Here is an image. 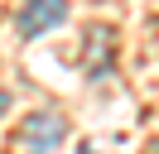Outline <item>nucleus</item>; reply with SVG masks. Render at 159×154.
<instances>
[{
	"label": "nucleus",
	"mask_w": 159,
	"mask_h": 154,
	"mask_svg": "<svg viewBox=\"0 0 159 154\" xmlns=\"http://www.w3.org/2000/svg\"><path fill=\"white\" fill-rule=\"evenodd\" d=\"M63 140H68V120L58 111H34L15 130V154H58Z\"/></svg>",
	"instance_id": "nucleus-1"
},
{
	"label": "nucleus",
	"mask_w": 159,
	"mask_h": 154,
	"mask_svg": "<svg viewBox=\"0 0 159 154\" xmlns=\"http://www.w3.org/2000/svg\"><path fill=\"white\" fill-rule=\"evenodd\" d=\"M63 19H68V0H24L15 29H20V38H43L48 29H58Z\"/></svg>",
	"instance_id": "nucleus-2"
},
{
	"label": "nucleus",
	"mask_w": 159,
	"mask_h": 154,
	"mask_svg": "<svg viewBox=\"0 0 159 154\" xmlns=\"http://www.w3.org/2000/svg\"><path fill=\"white\" fill-rule=\"evenodd\" d=\"M106 63H111V29H92L87 34V72L101 77Z\"/></svg>",
	"instance_id": "nucleus-3"
},
{
	"label": "nucleus",
	"mask_w": 159,
	"mask_h": 154,
	"mask_svg": "<svg viewBox=\"0 0 159 154\" xmlns=\"http://www.w3.org/2000/svg\"><path fill=\"white\" fill-rule=\"evenodd\" d=\"M5 106H10V92H0V111H5Z\"/></svg>",
	"instance_id": "nucleus-4"
},
{
	"label": "nucleus",
	"mask_w": 159,
	"mask_h": 154,
	"mask_svg": "<svg viewBox=\"0 0 159 154\" xmlns=\"http://www.w3.org/2000/svg\"><path fill=\"white\" fill-rule=\"evenodd\" d=\"M145 154H159V140H149V149H145Z\"/></svg>",
	"instance_id": "nucleus-5"
},
{
	"label": "nucleus",
	"mask_w": 159,
	"mask_h": 154,
	"mask_svg": "<svg viewBox=\"0 0 159 154\" xmlns=\"http://www.w3.org/2000/svg\"><path fill=\"white\" fill-rule=\"evenodd\" d=\"M77 154H97V149H77Z\"/></svg>",
	"instance_id": "nucleus-6"
}]
</instances>
